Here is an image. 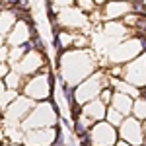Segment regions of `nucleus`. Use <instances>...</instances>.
Returning <instances> with one entry per match:
<instances>
[{
  "label": "nucleus",
  "instance_id": "obj_1",
  "mask_svg": "<svg viewBox=\"0 0 146 146\" xmlns=\"http://www.w3.org/2000/svg\"><path fill=\"white\" fill-rule=\"evenodd\" d=\"M56 64H60L62 74L66 76L64 82L70 86V84H80L88 80V76H92L96 68V60L88 51H68L62 55V60Z\"/></svg>",
  "mask_w": 146,
  "mask_h": 146
},
{
  "label": "nucleus",
  "instance_id": "obj_4",
  "mask_svg": "<svg viewBox=\"0 0 146 146\" xmlns=\"http://www.w3.org/2000/svg\"><path fill=\"white\" fill-rule=\"evenodd\" d=\"M117 70H119L117 76H121V80L133 84L138 90H140V88L144 90L146 88V53H142L140 56H136L135 60L127 62L125 68H117Z\"/></svg>",
  "mask_w": 146,
  "mask_h": 146
},
{
  "label": "nucleus",
  "instance_id": "obj_17",
  "mask_svg": "<svg viewBox=\"0 0 146 146\" xmlns=\"http://www.w3.org/2000/svg\"><path fill=\"white\" fill-rule=\"evenodd\" d=\"M142 123V135H144V144H146V121H140Z\"/></svg>",
  "mask_w": 146,
  "mask_h": 146
},
{
  "label": "nucleus",
  "instance_id": "obj_6",
  "mask_svg": "<svg viewBox=\"0 0 146 146\" xmlns=\"http://www.w3.org/2000/svg\"><path fill=\"white\" fill-rule=\"evenodd\" d=\"M119 136H121V140H125V142H129L133 146H142L144 144L142 123L135 117H127L119 127Z\"/></svg>",
  "mask_w": 146,
  "mask_h": 146
},
{
  "label": "nucleus",
  "instance_id": "obj_9",
  "mask_svg": "<svg viewBox=\"0 0 146 146\" xmlns=\"http://www.w3.org/2000/svg\"><path fill=\"white\" fill-rule=\"evenodd\" d=\"M133 12V2H125V0H109L105 6H103V14L101 18L103 20H123L127 14Z\"/></svg>",
  "mask_w": 146,
  "mask_h": 146
},
{
  "label": "nucleus",
  "instance_id": "obj_14",
  "mask_svg": "<svg viewBox=\"0 0 146 146\" xmlns=\"http://www.w3.org/2000/svg\"><path fill=\"white\" fill-rule=\"evenodd\" d=\"M113 94H115V92H113L111 88H105V90H101V94H100V100L103 101V103H105V105H107V107H109V105H111Z\"/></svg>",
  "mask_w": 146,
  "mask_h": 146
},
{
  "label": "nucleus",
  "instance_id": "obj_16",
  "mask_svg": "<svg viewBox=\"0 0 146 146\" xmlns=\"http://www.w3.org/2000/svg\"><path fill=\"white\" fill-rule=\"evenodd\" d=\"M115 146H133V144H129V142H125V140H121V138H119V140H117V144Z\"/></svg>",
  "mask_w": 146,
  "mask_h": 146
},
{
  "label": "nucleus",
  "instance_id": "obj_7",
  "mask_svg": "<svg viewBox=\"0 0 146 146\" xmlns=\"http://www.w3.org/2000/svg\"><path fill=\"white\" fill-rule=\"evenodd\" d=\"M25 94L29 98H43L47 100L51 96V76H33V78L25 80V86H23Z\"/></svg>",
  "mask_w": 146,
  "mask_h": 146
},
{
  "label": "nucleus",
  "instance_id": "obj_3",
  "mask_svg": "<svg viewBox=\"0 0 146 146\" xmlns=\"http://www.w3.org/2000/svg\"><path fill=\"white\" fill-rule=\"evenodd\" d=\"M105 88H107V76H105L103 72L92 74L90 78L84 80V82L78 86V90L74 92L78 107L82 109V105H86V103H90V101L98 100V96L101 94V90H105Z\"/></svg>",
  "mask_w": 146,
  "mask_h": 146
},
{
  "label": "nucleus",
  "instance_id": "obj_5",
  "mask_svg": "<svg viewBox=\"0 0 146 146\" xmlns=\"http://www.w3.org/2000/svg\"><path fill=\"white\" fill-rule=\"evenodd\" d=\"M117 136H119V131L107 121H100L88 131L92 146H113L117 144Z\"/></svg>",
  "mask_w": 146,
  "mask_h": 146
},
{
  "label": "nucleus",
  "instance_id": "obj_11",
  "mask_svg": "<svg viewBox=\"0 0 146 146\" xmlns=\"http://www.w3.org/2000/svg\"><path fill=\"white\" fill-rule=\"evenodd\" d=\"M133 117L138 119V121H146V98L144 96L135 100V103H133Z\"/></svg>",
  "mask_w": 146,
  "mask_h": 146
},
{
  "label": "nucleus",
  "instance_id": "obj_12",
  "mask_svg": "<svg viewBox=\"0 0 146 146\" xmlns=\"http://www.w3.org/2000/svg\"><path fill=\"white\" fill-rule=\"evenodd\" d=\"M127 117H123L121 113L117 111V109H113V107H107V113H105V121L109 125H113V127H121V123H123Z\"/></svg>",
  "mask_w": 146,
  "mask_h": 146
},
{
  "label": "nucleus",
  "instance_id": "obj_8",
  "mask_svg": "<svg viewBox=\"0 0 146 146\" xmlns=\"http://www.w3.org/2000/svg\"><path fill=\"white\" fill-rule=\"evenodd\" d=\"M105 113H107V105L101 100H94V101H90V103H86V105H82V109H80L78 115H82V117L94 127L96 123H100V121L105 119Z\"/></svg>",
  "mask_w": 146,
  "mask_h": 146
},
{
  "label": "nucleus",
  "instance_id": "obj_13",
  "mask_svg": "<svg viewBox=\"0 0 146 146\" xmlns=\"http://www.w3.org/2000/svg\"><path fill=\"white\" fill-rule=\"evenodd\" d=\"M76 4H78V10H82L84 14H90L94 12V0H76Z\"/></svg>",
  "mask_w": 146,
  "mask_h": 146
},
{
  "label": "nucleus",
  "instance_id": "obj_10",
  "mask_svg": "<svg viewBox=\"0 0 146 146\" xmlns=\"http://www.w3.org/2000/svg\"><path fill=\"white\" fill-rule=\"evenodd\" d=\"M133 103H135V100H133L131 96L115 92V94H113V100H111V105H109V107L117 109V111L121 113L123 117H129V115L133 113Z\"/></svg>",
  "mask_w": 146,
  "mask_h": 146
},
{
  "label": "nucleus",
  "instance_id": "obj_15",
  "mask_svg": "<svg viewBox=\"0 0 146 146\" xmlns=\"http://www.w3.org/2000/svg\"><path fill=\"white\" fill-rule=\"evenodd\" d=\"M107 2H109V0H94V4H96V6H105Z\"/></svg>",
  "mask_w": 146,
  "mask_h": 146
},
{
  "label": "nucleus",
  "instance_id": "obj_2",
  "mask_svg": "<svg viewBox=\"0 0 146 146\" xmlns=\"http://www.w3.org/2000/svg\"><path fill=\"white\" fill-rule=\"evenodd\" d=\"M146 53V37H131L123 43H117V47L109 53L113 64H121V62H131L136 56Z\"/></svg>",
  "mask_w": 146,
  "mask_h": 146
},
{
  "label": "nucleus",
  "instance_id": "obj_18",
  "mask_svg": "<svg viewBox=\"0 0 146 146\" xmlns=\"http://www.w3.org/2000/svg\"><path fill=\"white\" fill-rule=\"evenodd\" d=\"M125 2H131V0H125Z\"/></svg>",
  "mask_w": 146,
  "mask_h": 146
}]
</instances>
